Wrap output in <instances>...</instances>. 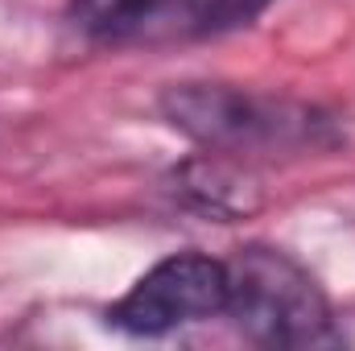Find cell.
Returning <instances> with one entry per match:
<instances>
[{
	"instance_id": "obj_1",
	"label": "cell",
	"mask_w": 355,
	"mask_h": 351,
	"mask_svg": "<svg viewBox=\"0 0 355 351\" xmlns=\"http://www.w3.org/2000/svg\"><path fill=\"white\" fill-rule=\"evenodd\" d=\"M157 108L202 153H219L227 162L314 157L343 145L335 112L236 83H170Z\"/></svg>"
},
{
	"instance_id": "obj_2",
	"label": "cell",
	"mask_w": 355,
	"mask_h": 351,
	"mask_svg": "<svg viewBox=\"0 0 355 351\" xmlns=\"http://www.w3.org/2000/svg\"><path fill=\"white\" fill-rule=\"evenodd\" d=\"M232 327L261 348H335L343 331L310 268L272 248L244 244L227 257V314Z\"/></svg>"
},
{
	"instance_id": "obj_3",
	"label": "cell",
	"mask_w": 355,
	"mask_h": 351,
	"mask_svg": "<svg viewBox=\"0 0 355 351\" xmlns=\"http://www.w3.org/2000/svg\"><path fill=\"white\" fill-rule=\"evenodd\" d=\"M272 0H71V25L107 50H162L223 37L265 17Z\"/></svg>"
},
{
	"instance_id": "obj_4",
	"label": "cell",
	"mask_w": 355,
	"mask_h": 351,
	"mask_svg": "<svg viewBox=\"0 0 355 351\" xmlns=\"http://www.w3.org/2000/svg\"><path fill=\"white\" fill-rule=\"evenodd\" d=\"M227 314V257L174 252L157 261L116 306L107 327L132 339H162L178 327Z\"/></svg>"
}]
</instances>
